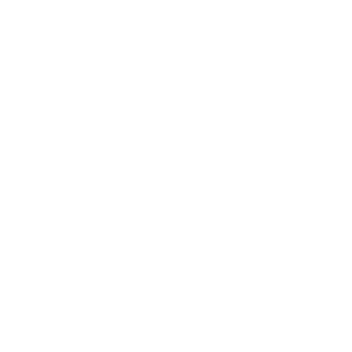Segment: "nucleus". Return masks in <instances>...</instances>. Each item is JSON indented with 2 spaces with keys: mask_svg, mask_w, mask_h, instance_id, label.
<instances>
[]
</instances>
